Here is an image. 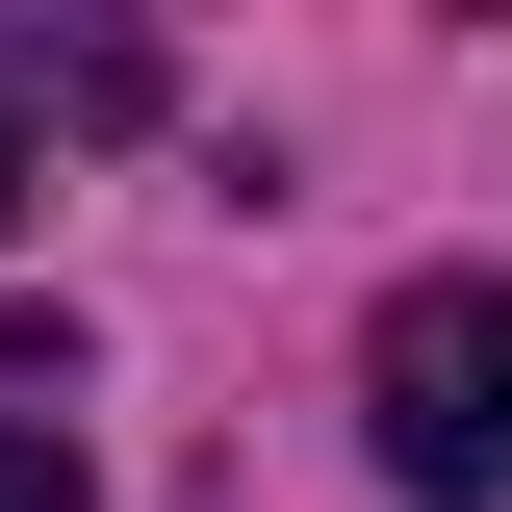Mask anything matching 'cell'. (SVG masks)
I'll list each match as a JSON object with an SVG mask.
<instances>
[{
	"instance_id": "6da1fadb",
	"label": "cell",
	"mask_w": 512,
	"mask_h": 512,
	"mask_svg": "<svg viewBox=\"0 0 512 512\" xmlns=\"http://www.w3.org/2000/svg\"><path fill=\"white\" fill-rule=\"evenodd\" d=\"M359 410H384V487L410 512H512V282H384Z\"/></svg>"
},
{
	"instance_id": "7a4b0ae2",
	"label": "cell",
	"mask_w": 512,
	"mask_h": 512,
	"mask_svg": "<svg viewBox=\"0 0 512 512\" xmlns=\"http://www.w3.org/2000/svg\"><path fill=\"white\" fill-rule=\"evenodd\" d=\"M0 512H77V436H0Z\"/></svg>"
},
{
	"instance_id": "3957f363",
	"label": "cell",
	"mask_w": 512,
	"mask_h": 512,
	"mask_svg": "<svg viewBox=\"0 0 512 512\" xmlns=\"http://www.w3.org/2000/svg\"><path fill=\"white\" fill-rule=\"evenodd\" d=\"M0 205H26V128H0Z\"/></svg>"
}]
</instances>
